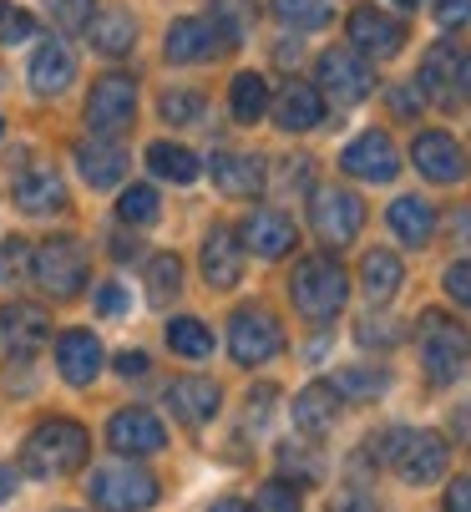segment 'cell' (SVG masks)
I'll return each mask as SVG.
<instances>
[{
  "mask_svg": "<svg viewBox=\"0 0 471 512\" xmlns=\"http://www.w3.org/2000/svg\"><path fill=\"white\" fill-rule=\"evenodd\" d=\"M345 31H350V51H360V56H370V61H390V56H401V46H406V36H411V31H406V21L385 16V11H375V6L350 11Z\"/></svg>",
  "mask_w": 471,
  "mask_h": 512,
  "instance_id": "11",
  "label": "cell"
},
{
  "mask_svg": "<svg viewBox=\"0 0 471 512\" xmlns=\"http://www.w3.org/2000/svg\"><path fill=\"white\" fill-rule=\"evenodd\" d=\"M157 112H163V122H173V127H193V122H203L208 102H203V92H163L157 97Z\"/></svg>",
  "mask_w": 471,
  "mask_h": 512,
  "instance_id": "39",
  "label": "cell"
},
{
  "mask_svg": "<svg viewBox=\"0 0 471 512\" xmlns=\"http://www.w3.org/2000/svg\"><path fill=\"white\" fill-rule=\"evenodd\" d=\"M87 492H92V502H97L102 512H147V507L157 502V482H152L142 467H132V462H107V467H97L92 482H87Z\"/></svg>",
  "mask_w": 471,
  "mask_h": 512,
  "instance_id": "5",
  "label": "cell"
},
{
  "mask_svg": "<svg viewBox=\"0 0 471 512\" xmlns=\"http://www.w3.org/2000/svg\"><path fill=\"white\" fill-rule=\"evenodd\" d=\"M127 305H132V300H127V289H122V279L102 284V295H97V310H102L107 320H112V315L122 320V315H127Z\"/></svg>",
  "mask_w": 471,
  "mask_h": 512,
  "instance_id": "48",
  "label": "cell"
},
{
  "mask_svg": "<svg viewBox=\"0 0 471 512\" xmlns=\"http://www.w3.org/2000/svg\"><path fill=\"white\" fill-rule=\"evenodd\" d=\"M340 168L360 183H390L401 173V153H396V142H390V132L380 127H365L360 137L345 142V153H340Z\"/></svg>",
  "mask_w": 471,
  "mask_h": 512,
  "instance_id": "10",
  "label": "cell"
},
{
  "mask_svg": "<svg viewBox=\"0 0 471 512\" xmlns=\"http://www.w3.org/2000/svg\"><path fill=\"white\" fill-rule=\"evenodd\" d=\"M228 350L239 365H264L284 350V330L279 320L264 310V305H244V310H233L228 320Z\"/></svg>",
  "mask_w": 471,
  "mask_h": 512,
  "instance_id": "9",
  "label": "cell"
},
{
  "mask_svg": "<svg viewBox=\"0 0 471 512\" xmlns=\"http://www.w3.org/2000/svg\"><path fill=\"white\" fill-rule=\"evenodd\" d=\"M31 279L46 289V295H56V300H71L76 289L87 284V254H82V244H76V239H66V234L46 239V244L31 254Z\"/></svg>",
  "mask_w": 471,
  "mask_h": 512,
  "instance_id": "7",
  "label": "cell"
},
{
  "mask_svg": "<svg viewBox=\"0 0 471 512\" xmlns=\"http://www.w3.org/2000/svg\"><path fill=\"white\" fill-rule=\"evenodd\" d=\"M401 279H406V269H401V259L390 254V249H370L365 254V264H360V289H365V300L370 305H390L401 295Z\"/></svg>",
  "mask_w": 471,
  "mask_h": 512,
  "instance_id": "30",
  "label": "cell"
},
{
  "mask_svg": "<svg viewBox=\"0 0 471 512\" xmlns=\"http://www.w3.org/2000/svg\"><path fill=\"white\" fill-rule=\"evenodd\" d=\"M87 447H92L87 426L56 416V421H41V426L26 436L21 467H26V477H36V482H56V477H71L76 467L87 462Z\"/></svg>",
  "mask_w": 471,
  "mask_h": 512,
  "instance_id": "1",
  "label": "cell"
},
{
  "mask_svg": "<svg viewBox=\"0 0 471 512\" xmlns=\"http://www.w3.org/2000/svg\"><path fill=\"white\" fill-rule=\"evenodd\" d=\"M117 371H122V376H142V371H147V355H142V350H122V355H117Z\"/></svg>",
  "mask_w": 471,
  "mask_h": 512,
  "instance_id": "52",
  "label": "cell"
},
{
  "mask_svg": "<svg viewBox=\"0 0 471 512\" xmlns=\"http://www.w3.org/2000/svg\"><path fill=\"white\" fill-rule=\"evenodd\" d=\"M92 6H97V0H51V16H56L61 31H87Z\"/></svg>",
  "mask_w": 471,
  "mask_h": 512,
  "instance_id": "44",
  "label": "cell"
},
{
  "mask_svg": "<svg viewBox=\"0 0 471 512\" xmlns=\"http://www.w3.org/2000/svg\"><path fill=\"white\" fill-rule=\"evenodd\" d=\"M213 183L228 198H259L264 193V158L259 153H213Z\"/></svg>",
  "mask_w": 471,
  "mask_h": 512,
  "instance_id": "23",
  "label": "cell"
},
{
  "mask_svg": "<svg viewBox=\"0 0 471 512\" xmlns=\"http://www.w3.org/2000/svg\"><path fill=\"white\" fill-rule=\"evenodd\" d=\"M411 158H416V173L421 178H431V183H461L466 178V148L451 137V132H441V127H431V132H421L416 142H411Z\"/></svg>",
  "mask_w": 471,
  "mask_h": 512,
  "instance_id": "14",
  "label": "cell"
},
{
  "mask_svg": "<svg viewBox=\"0 0 471 512\" xmlns=\"http://www.w3.org/2000/svg\"><path fill=\"white\" fill-rule=\"evenodd\" d=\"M451 234H456V244H471V203H461L451 213Z\"/></svg>",
  "mask_w": 471,
  "mask_h": 512,
  "instance_id": "51",
  "label": "cell"
},
{
  "mask_svg": "<svg viewBox=\"0 0 471 512\" xmlns=\"http://www.w3.org/2000/svg\"><path fill=\"white\" fill-rule=\"evenodd\" d=\"M345 295H350V279H345V269H340L330 254H309V259H299L294 274H289V300H294V310H299L304 320H314V325H330V320L345 310Z\"/></svg>",
  "mask_w": 471,
  "mask_h": 512,
  "instance_id": "2",
  "label": "cell"
},
{
  "mask_svg": "<svg viewBox=\"0 0 471 512\" xmlns=\"http://www.w3.org/2000/svg\"><path fill=\"white\" fill-rule=\"evenodd\" d=\"M396 6H406V11H411V6H421V0H396Z\"/></svg>",
  "mask_w": 471,
  "mask_h": 512,
  "instance_id": "59",
  "label": "cell"
},
{
  "mask_svg": "<svg viewBox=\"0 0 471 512\" xmlns=\"http://www.w3.org/2000/svg\"><path fill=\"white\" fill-rule=\"evenodd\" d=\"M107 447L117 457H152L168 447V431L157 421V411H142V406H127L107 421Z\"/></svg>",
  "mask_w": 471,
  "mask_h": 512,
  "instance_id": "13",
  "label": "cell"
},
{
  "mask_svg": "<svg viewBox=\"0 0 471 512\" xmlns=\"http://www.w3.org/2000/svg\"><path fill=\"white\" fill-rule=\"evenodd\" d=\"M244 249H254L259 259H284L294 249V224L279 213V208H254L244 218Z\"/></svg>",
  "mask_w": 471,
  "mask_h": 512,
  "instance_id": "21",
  "label": "cell"
},
{
  "mask_svg": "<svg viewBox=\"0 0 471 512\" xmlns=\"http://www.w3.org/2000/svg\"><path fill=\"white\" fill-rule=\"evenodd\" d=\"M274 21L279 26H289V31H320V26H330V0H274Z\"/></svg>",
  "mask_w": 471,
  "mask_h": 512,
  "instance_id": "35",
  "label": "cell"
},
{
  "mask_svg": "<svg viewBox=\"0 0 471 512\" xmlns=\"http://www.w3.org/2000/svg\"><path fill=\"white\" fill-rule=\"evenodd\" d=\"M269 406H274V386H259L249 396V426H264L269 421Z\"/></svg>",
  "mask_w": 471,
  "mask_h": 512,
  "instance_id": "49",
  "label": "cell"
},
{
  "mask_svg": "<svg viewBox=\"0 0 471 512\" xmlns=\"http://www.w3.org/2000/svg\"><path fill=\"white\" fill-rule=\"evenodd\" d=\"M31 36H41L36 31V16L21 11V6H11V0H0V46H21Z\"/></svg>",
  "mask_w": 471,
  "mask_h": 512,
  "instance_id": "41",
  "label": "cell"
},
{
  "mask_svg": "<svg viewBox=\"0 0 471 512\" xmlns=\"http://www.w3.org/2000/svg\"><path fill=\"white\" fill-rule=\"evenodd\" d=\"M314 77H320V97H335V102H365L375 92V71L360 51L350 46H330L320 51V61H314Z\"/></svg>",
  "mask_w": 471,
  "mask_h": 512,
  "instance_id": "8",
  "label": "cell"
},
{
  "mask_svg": "<svg viewBox=\"0 0 471 512\" xmlns=\"http://www.w3.org/2000/svg\"><path fill=\"white\" fill-rule=\"evenodd\" d=\"M436 26L441 31H461V26H471V0H436Z\"/></svg>",
  "mask_w": 471,
  "mask_h": 512,
  "instance_id": "46",
  "label": "cell"
},
{
  "mask_svg": "<svg viewBox=\"0 0 471 512\" xmlns=\"http://www.w3.org/2000/svg\"><path fill=\"white\" fill-rule=\"evenodd\" d=\"M330 512H380V507H375V497H370L360 482H350V487H340V492L330 497Z\"/></svg>",
  "mask_w": 471,
  "mask_h": 512,
  "instance_id": "45",
  "label": "cell"
},
{
  "mask_svg": "<svg viewBox=\"0 0 471 512\" xmlns=\"http://www.w3.org/2000/svg\"><path fill=\"white\" fill-rule=\"evenodd\" d=\"M87 36H92V46L102 56H127L137 46V16L127 6H107V11H97L87 21Z\"/></svg>",
  "mask_w": 471,
  "mask_h": 512,
  "instance_id": "29",
  "label": "cell"
},
{
  "mask_svg": "<svg viewBox=\"0 0 471 512\" xmlns=\"http://www.w3.org/2000/svg\"><path fill=\"white\" fill-rule=\"evenodd\" d=\"M401 335H406V325L385 320V315H370V320H360V325H355V340H360V345H375V350L401 345Z\"/></svg>",
  "mask_w": 471,
  "mask_h": 512,
  "instance_id": "42",
  "label": "cell"
},
{
  "mask_svg": "<svg viewBox=\"0 0 471 512\" xmlns=\"http://www.w3.org/2000/svg\"><path fill=\"white\" fill-rule=\"evenodd\" d=\"M416 345H421V365H426V376L436 386H451L461 371H466V360H471V330L441 310H426L421 325H416Z\"/></svg>",
  "mask_w": 471,
  "mask_h": 512,
  "instance_id": "3",
  "label": "cell"
},
{
  "mask_svg": "<svg viewBox=\"0 0 471 512\" xmlns=\"http://www.w3.org/2000/svg\"><path fill=\"white\" fill-rule=\"evenodd\" d=\"M107 365V350L92 330H61L56 335V371L66 386H92Z\"/></svg>",
  "mask_w": 471,
  "mask_h": 512,
  "instance_id": "16",
  "label": "cell"
},
{
  "mask_svg": "<svg viewBox=\"0 0 471 512\" xmlns=\"http://www.w3.org/2000/svg\"><path fill=\"white\" fill-rule=\"evenodd\" d=\"M330 386L340 391V401H375L390 386V371H380V365H350V371H340Z\"/></svg>",
  "mask_w": 471,
  "mask_h": 512,
  "instance_id": "36",
  "label": "cell"
},
{
  "mask_svg": "<svg viewBox=\"0 0 471 512\" xmlns=\"http://www.w3.org/2000/svg\"><path fill=\"white\" fill-rule=\"evenodd\" d=\"M446 512H471V477H456L446 487Z\"/></svg>",
  "mask_w": 471,
  "mask_h": 512,
  "instance_id": "50",
  "label": "cell"
},
{
  "mask_svg": "<svg viewBox=\"0 0 471 512\" xmlns=\"http://www.w3.org/2000/svg\"><path fill=\"white\" fill-rule=\"evenodd\" d=\"M274 122L284 132H309V127H320L325 122V97L314 82H289L274 102Z\"/></svg>",
  "mask_w": 471,
  "mask_h": 512,
  "instance_id": "27",
  "label": "cell"
},
{
  "mask_svg": "<svg viewBox=\"0 0 471 512\" xmlns=\"http://www.w3.org/2000/svg\"><path fill=\"white\" fill-rule=\"evenodd\" d=\"M147 168L168 183H193L198 178V153L183 148V142H152L147 148Z\"/></svg>",
  "mask_w": 471,
  "mask_h": 512,
  "instance_id": "31",
  "label": "cell"
},
{
  "mask_svg": "<svg viewBox=\"0 0 471 512\" xmlns=\"http://www.w3.org/2000/svg\"><path fill=\"white\" fill-rule=\"evenodd\" d=\"M218 406H223V391H218V381H208V376H178L173 386H168V411L183 421V426H208L213 416H218Z\"/></svg>",
  "mask_w": 471,
  "mask_h": 512,
  "instance_id": "17",
  "label": "cell"
},
{
  "mask_svg": "<svg viewBox=\"0 0 471 512\" xmlns=\"http://www.w3.org/2000/svg\"><path fill=\"white\" fill-rule=\"evenodd\" d=\"M239 274H244V244H239V234L233 229H208V239H203V279L213 284V289H228V284H239Z\"/></svg>",
  "mask_w": 471,
  "mask_h": 512,
  "instance_id": "22",
  "label": "cell"
},
{
  "mask_svg": "<svg viewBox=\"0 0 471 512\" xmlns=\"http://www.w3.org/2000/svg\"><path fill=\"white\" fill-rule=\"evenodd\" d=\"M208 512H254L249 502H239V497H223V502H213Z\"/></svg>",
  "mask_w": 471,
  "mask_h": 512,
  "instance_id": "56",
  "label": "cell"
},
{
  "mask_svg": "<svg viewBox=\"0 0 471 512\" xmlns=\"http://www.w3.org/2000/svg\"><path fill=\"white\" fill-rule=\"evenodd\" d=\"M456 87H461V92H466V102H471V56L461 61V77H456Z\"/></svg>",
  "mask_w": 471,
  "mask_h": 512,
  "instance_id": "57",
  "label": "cell"
},
{
  "mask_svg": "<svg viewBox=\"0 0 471 512\" xmlns=\"http://www.w3.org/2000/svg\"><path fill=\"white\" fill-rule=\"evenodd\" d=\"M112 254L117 259H132V239H112Z\"/></svg>",
  "mask_w": 471,
  "mask_h": 512,
  "instance_id": "58",
  "label": "cell"
},
{
  "mask_svg": "<svg viewBox=\"0 0 471 512\" xmlns=\"http://www.w3.org/2000/svg\"><path fill=\"white\" fill-rule=\"evenodd\" d=\"M213 31L228 41V46H239V41H249V31H254V0H213Z\"/></svg>",
  "mask_w": 471,
  "mask_h": 512,
  "instance_id": "34",
  "label": "cell"
},
{
  "mask_svg": "<svg viewBox=\"0 0 471 512\" xmlns=\"http://www.w3.org/2000/svg\"><path fill=\"white\" fill-rule=\"evenodd\" d=\"M71 77H76V56H71V46H66L61 36L36 41V51H31V92L56 97V92L71 87Z\"/></svg>",
  "mask_w": 471,
  "mask_h": 512,
  "instance_id": "19",
  "label": "cell"
},
{
  "mask_svg": "<svg viewBox=\"0 0 471 512\" xmlns=\"http://www.w3.org/2000/svg\"><path fill=\"white\" fill-rule=\"evenodd\" d=\"M279 477L294 487H309L325 477V452H314V442H284L279 447Z\"/></svg>",
  "mask_w": 471,
  "mask_h": 512,
  "instance_id": "33",
  "label": "cell"
},
{
  "mask_svg": "<svg viewBox=\"0 0 471 512\" xmlns=\"http://www.w3.org/2000/svg\"><path fill=\"white\" fill-rule=\"evenodd\" d=\"M228 107H233V122H259L269 112V82L259 71H239L228 87Z\"/></svg>",
  "mask_w": 471,
  "mask_h": 512,
  "instance_id": "32",
  "label": "cell"
},
{
  "mask_svg": "<svg viewBox=\"0 0 471 512\" xmlns=\"http://www.w3.org/2000/svg\"><path fill=\"white\" fill-rule=\"evenodd\" d=\"M390 107H396V112H416V107H421V92H416V87H406V92H390Z\"/></svg>",
  "mask_w": 471,
  "mask_h": 512,
  "instance_id": "53",
  "label": "cell"
},
{
  "mask_svg": "<svg viewBox=\"0 0 471 512\" xmlns=\"http://www.w3.org/2000/svg\"><path fill=\"white\" fill-rule=\"evenodd\" d=\"M71 193H66V178L51 168V163H26L16 173V208L31 213V218H51V213H66Z\"/></svg>",
  "mask_w": 471,
  "mask_h": 512,
  "instance_id": "15",
  "label": "cell"
},
{
  "mask_svg": "<svg viewBox=\"0 0 471 512\" xmlns=\"http://www.w3.org/2000/svg\"><path fill=\"white\" fill-rule=\"evenodd\" d=\"M218 46H223V36L213 31V21L203 16H183V21H173L168 26V41H163V51H168V61H178V66H193V61H208V56H218Z\"/></svg>",
  "mask_w": 471,
  "mask_h": 512,
  "instance_id": "20",
  "label": "cell"
},
{
  "mask_svg": "<svg viewBox=\"0 0 471 512\" xmlns=\"http://www.w3.org/2000/svg\"><path fill=\"white\" fill-rule=\"evenodd\" d=\"M441 284H446V295H451L456 305H466V310H471V259H461V264H451Z\"/></svg>",
  "mask_w": 471,
  "mask_h": 512,
  "instance_id": "47",
  "label": "cell"
},
{
  "mask_svg": "<svg viewBox=\"0 0 471 512\" xmlns=\"http://www.w3.org/2000/svg\"><path fill=\"white\" fill-rule=\"evenodd\" d=\"M46 310H36V305H6L0 310V355H11V360H26V355H36L41 350V340H46Z\"/></svg>",
  "mask_w": 471,
  "mask_h": 512,
  "instance_id": "18",
  "label": "cell"
},
{
  "mask_svg": "<svg viewBox=\"0 0 471 512\" xmlns=\"http://www.w3.org/2000/svg\"><path fill=\"white\" fill-rule=\"evenodd\" d=\"M335 421H340V391L330 381H314L294 396V426L304 436H330Z\"/></svg>",
  "mask_w": 471,
  "mask_h": 512,
  "instance_id": "25",
  "label": "cell"
},
{
  "mask_svg": "<svg viewBox=\"0 0 471 512\" xmlns=\"http://www.w3.org/2000/svg\"><path fill=\"white\" fill-rule=\"evenodd\" d=\"M82 122L97 137H117V132H127L137 122V82L127 77V71H107V77H97V87L87 92Z\"/></svg>",
  "mask_w": 471,
  "mask_h": 512,
  "instance_id": "6",
  "label": "cell"
},
{
  "mask_svg": "<svg viewBox=\"0 0 471 512\" xmlns=\"http://www.w3.org/2000/svg\"><path fill=\"white\" fill-rule=\"evenodd\" d=\"M168 345L188 360H208L213 355V330L193 315H178V320H168Z\"/></svg>",
  "mask_w": 471,
  "mask_h": 512,
  "instance_id": "37",
  "label": "cell"
},
{
  "mask_svg": "<svg viewBox=\"0 0 471 512\" xmlns=\"http://www.w3.org/2000/svg\"><path fill=\"white\" fill-rule=\"evenodd\" d=\"M76 173H82L92 188H117L122 173H127V153L117 137H92L76 148Z\"/></svg>",
  "mask_w": 471,
  "mask_h": 512,
  "instance_id": "24",
  "label": "cell"
},
{
  "mask_svg": "<svg viewBox=\"0 0 471 512\" xmlns=\"http://www.w3.org/2000/svg\"><path fill=\"white\" fill-rule=\"evenodd\" d=\"M456 77H461L456 46H451V41H436V46L426 51V61H421L416 92H421V97H431V102H441V107H451V102H456Z\"/></svg>",
  "mask_w": 471,
  "mask_h": 512,
  "instance_id": "26",
  "label": "cell"
},
{
  "mask_svg": "<svg viewBox=\"0 0 471 512\" xmlns=\"http://www.w3.org/2000/svg\"><path fill=\"white\" fill-rule=\"evenodd\" d=\"M456 436L471 447V406H461V411H456Z\"/></svg>",
  "mask_w": 471,
  "mask_h": 512,
  "instance_id": "55",
  "label": "cell"
},
{
  "mask_svg": "<svg viewBox=\"0 0 471 512\" xmlns=\"http://www.w3.org/2000/svg\"><path fill=\"white\" fill-rule=\"evenodd\" d=\"M360 224H365V203L350 188H330L325 183V188L309 193V229L320 234V244L345 249V244H355Z\"/></svg>",
  "mask_w": 471,
  "mask_h": 512,
  "instance_id": "4",
  "label": "cell"
},
{
  "mask_svg": "<svg viewBox=\"0 0 471 512\" xmlns=\"http://www.w3.org/2000/svg\"><path fill=\"white\" fill-rule=\"evenodd\" d=\"M385 218H390V234H396L401 244H411V249L431 244V234H436V208H431L426 198H416V193L396 198Z\"/></svg>",
  "mask_w": 471,
  "mask_h": 512,
  "instance_id": "28",
  "label": "cell"
},
{
  "mask_svg": "<svg viewBox=\"0 0 471 512\" xmlns=\"http://www.w3.org/2000/svg\"><path fill=\"white\" fill-rule=\"evenodd\" d=\"M446 462H451V447H446V436L441 431H406V442L396 452V467L411 487H431L446 477Z\"/></svg>",
  "mask_w": 471,
  "mask_h": 512,
  "instance_id": "12",
  "label": "cell"
},
{
  "mask_svg": "<svg viewBox=\"0 0 471 512\" xmlns=\"http://www.w3.org/2000/svg\"><path fill=\"white\" fill-rule=\"evenodd\" d=\"M11 497H16V472L0 467V502H11Z\"/></svg>",
  "mask_w": 471,
  "mask_h": 512,
  "instance_id": "54",
  "label": "cell"
},
{
  "mask_svg": "<svg viewBox=\"0 0 471 512\" xmlns=\"http://www.w3.org/2000/svg\"><path fill=\"white\" fill-rule=\"evenodd\" d=\"M157 208H163V198H157L147 183H137V188H127L117 198V218H122V224H152Z\"/></svg>",
  "mask_w": 471,
  "mask_h": 512,
  "instance_id": "40",
  "label": "cell"
},
{
  "mask_svg": "<svg viewBox=\"0 0 471 512\" xmlns=\"http://www.w3.org/2000/svg\"><path fill=\"white\" fill-rule=\"evenodd\" d=\"M178 289H183V259L178 254H157L147 264V295H152V305H173Z\"/></svg>",
  "mask_w": 471,
  "mask_h": 512,
  "instance_id": "38",
  "label": "cell"
},
{
  "mask_svg": "<svg viewBox=\"0 0 471 512\" xmlns=\"http://www.w3.org/2000/svg\"><path fill=\"white\" fill-rule=\"evenodd\" d=\"M259 512H304L299 487H294V482H284V477L264 482V487H259Z\"/></svg>",
  "mask_w": 471,
  "mask_h": 512,
  "instance_id": "43",
  "label": "cell"
}]
</instances>
